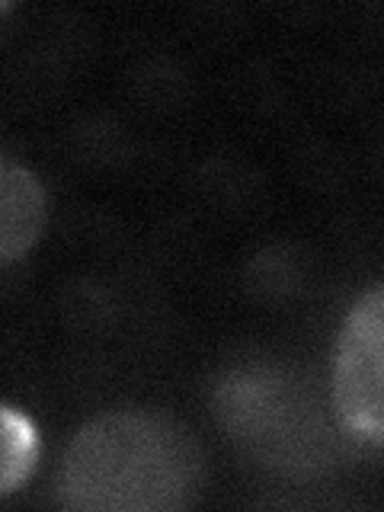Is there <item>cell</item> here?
<instances>
[{"mask_svg":"<svg viewBox=\"0 0 384 512\" xmlns=\"http://www.w3.org/2000/svg\"><path fill=\"white\" fill-rule=\"evenodd\" d=\"M4 10H7V4H0V13H4Z\"/></svg>","mask_w":384,"mask_h":512,"instance_id":"5","label":"cell"},{"mask_svg":"<svg viewBox=\"0 0 384 512\" xmlns=\"http://www.w3.org/2000/svg\"><path fill=\"white\" fill-rule=\"evenodd\" d=\"M381 356H384V295L375 285L362 295L346 317L336 343L333 397L340 420L352 436L381 442L384 400H381Z\"/></svg>","mask_w":384,"mask_h":512,"instance_id":"2","label":"cell"},{"mask_svg":"<svg viewBox=\"0 0 384 512\" xmlns=\"http://www.w3.org/2000/svg\"><path fill=\"white\" fill-rule=\"evenodd\" d=\"M39 461V432L23 410L0 404V496L20 490Z\"/></svg>","mask_w":384,"mask_h":512,"instance_id":"4","label":"cell"},{"mask_svg":"<svg viewBox=\"0 0 384 512\" xmlns=\"http://www.w3.org/2000/svg\"><path fill=\"white\" fill-rule=\"evenodd\" d=\"M199 484L192 436L148 410L100 416L71 442L61 468V500L74 509H176Z\"/></svg>","mask_w":384,"mask_h":512,"instance_id":"1","label":"cell"},{"mask_svg":"<svg viewBox=\"0 0 384 512\" xmlns=\"http://www.w3.org/2000/svg\"><path fill=\"white\" fill-rule=\"evenodd\" d=\"M45 189L20 160L0 154V266L20 260L45 228Z\"/></svg>","mask_w":384,"mask_h":512,"instance_id":"3","label":"cell"}]
</instances>
